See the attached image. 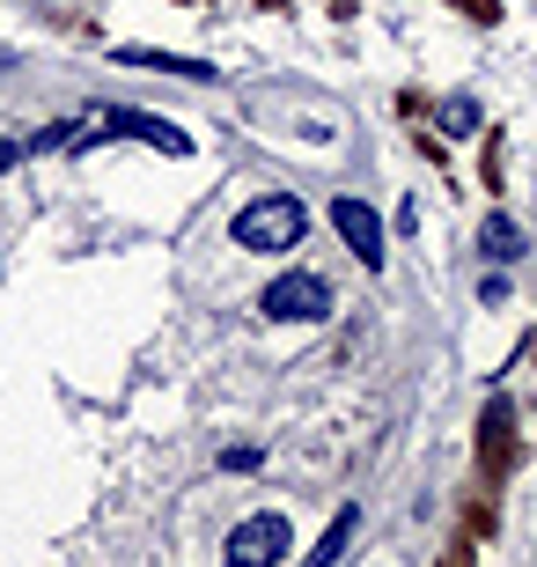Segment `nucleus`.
<instances>
[{
    "label": "nucleus",
    "instance_id": "obj_1",
    "mask_svg": "<svg viewBox=\"0 0 537 567\" xmlns=\"http://www.w3.org/2000/svg\"><path fill=\"white\" fill-rule=\"evenodd\" d=\"M96 141H147L163 155H192V133H177L169 118H147V111H89V118H60L30 141V155H60V147H96Z\"/></svg>",
    "mask_w": 537,
    "mask_h": 567
},
{
    "label": "nucleus",
    "instance_id": "obj_2",
    "mask_svg": "<svg viewBox=\"0 0 537 567\" xmlns=\"http://www.w3.org/2000/svg\"><path fill=\"white\" fill-rule=\"evenodd\" d=\"M302 229H310V207H302L295 192H258V199H250V207L228 221L236 251H258V258L295 251V244H302Z\"/></svg>",
    "mask_w": 537,
    "mask_h": 567
},
{
    "label": "nucleus",
    "instance_id": "obj_3",
    "mask_svg": "<svg viewBox=\"0 0 537 567\" xmlns=\"http://www.w3.org/2000/svg\"><path fill=\"white\" fill-rule=\"evenodd\" d=\"M478 486H508L523 464V427H516V399L508 391H494L486 399V413H478Z\"/></svg>",
    "mask_w": 537,
    "mask_h": 567
},
{
    "label": "nucleus",
    "instance_id": "obj_4",
    "mask_svg": "<svg viewBox=\"0 0 537 567\" xmlns=\"http://www.w3.org/2000/svg\"><path fill=\"white\" fill-rule=\"evenodd\" d=\"M288 546H295V530H288V516H244V524L228 530V567H280L288 560Z\"/></svg>",
    "mask_w": 537,
    "mask_h": 567
},
{
    "label": "nucleus",
    "instance_id": "obj_5",
    "mask_svg": "<svg viewBox=\"0 0 537 567\" xmlns=\"http://www.w3.org/2000/svg\"><path fill=\"white\" fill-rule=\"evenodd\" d=\"M258 310H266L272 324H310V317L331 310V288L317 274H280L266 295H258Z\"/></svg>",
    "mask_w": 537,
    "mask_h": 567
},
{
    "label": "nucleus",
    "instance_id": "obj_6",
    "mask_svg": "<svg viewBox=\"0 0 537 567\" xmlns=\"http://www.w3.org/2000/svg\"><path fill=\"white\" fill-rule=\"evenodd\" d=\"M331 229L347 236V251L361 258V266H383V221H375V207H369V199L339 192V199H331Z\"/></svg>",
    "mask_w": 537,
    "mask_h": 567
},
{
    "label": "nucleus",
    "instance_id": "obj_7",
    "mask_svg": "<svg viewBox=\"0 0 537 567\" xmlns=\"http://www.w3.org/2000/svg\"><path fill=\"white\" fill-rule=\"evenodd\" d=\"M111 60H118V66H155V74H185V82H221V66L185 60V52H155V44H118Z\"/></svg>",
    "mask_w": 537,
    "mask_h": 567
},
{
    "label": "nucleus",
    "instance_id": "obj_8",
    "mask_svg": "<svg viewBox=\"0 0 537 567\" xmlns=\"http://www.w3.org/2000/svg\"><path fill=\"white\" fill-rule=\"evenodd\" d=\"M353 530H361V508H339V516H331V530H324V538H317L310 553H302V567H331V560H347Z\"/></svg>",
    "mask_w": 537,
    "mask_h": 567
},
{
    "label": "nucleus",
    "instance_id": "obj_9",
    "mask_svg": "<svg viewBox=\"0 0 537 567\" xmlns=\"http://www.w3.org/2000/svg\"><path fill=\"white\" fill-rule=\"evenodd\" d=\"M478 244H486V258H523V229H516V214H486V229H478Z\"/></svg>",
    "mask_w": 537,
    "mask_h": 567
},
{
    "label": "nucleus",
    "instance_id": "obj_10",
    "mask_svg": "<svg viewBox=\"0 0 537 567\" xmlns=\"http://www.w3.org/2000/svg\"><path fill=\"white\" fill-rule=\"evenodd\" d=\"M500 530V508L486 502V494H472V502H464V538H494Z\"/></svg>",
    "mask_w": 537,
    "mask_h": 567
},
{
    "label": "nucleus",
    "instance_id": "obj_11",
    "mask_svg": "<svg viewBox=\"0 0 537 567\" xmlns=\"http://www.w3.org/2000/svg\"><path fill=\"white\" fill-rule=\"evenodd\" d=\"M442 133H478V104L472 96H450V104H442Z\"/></svg>",
    "mask_w": 537,
    "mask_h": 567
},
{
    "label": "nucleus",
    "instance_id": "obj_12",
    "mask_svg": "<svg viewBox=\"0 0 537 567\" xmlns=\"http://www.w3.org/2000/svg\"><path fill=\"white\" fill-rule=\"evenodd\" d=\"M500 169H508V155H500V133H486V155H478V177H486V192H500Z\"/></svg>",
    "mask_w": 537,
    "mask_h": 567
},
{
    "label": "nucleus",
    "instance_id": "obj_13",
    "mask_svg": "<svg viewBox=\"0 0 537 567\" xmlns=\"http://www.w3.org/2000/svg\"><path fill=\"white\" fill-rule=\"evenodd\" d=\"M434 567H478V538H450V546H442V560Z\"/></svg>",
    "mask_w": 537,
    "mask_h": 567
},
{
    "label": "nucleus",
    "instance_id": "obj_14",
    "mask_svg": "<svg viewBox=\"0 0 537 567\" xmlns=\"http://www.w3.org/2000/svg\"><path fill=\"white\" fill-rule=\"evenodd\" d=\"M456 8H464L472 22H500V0H456Z\"/></svg>",
    "mask_w": 537,
    "mask_h": 567
},
{
    "label": "nucleus",
    "instance_id": "obj_15",
    "mask_svg": "<svg viewBox=\"0 0 537 567\" xmlns=\"http://www.w3.org/2000/svg\"><path fill=\"white\" fill-rule=\"evenodd\" d=\"M22 155H30V147H22V141H0V177H8V169H16Z\"/></svg>",
    "mask_w": 537,
    "mask_h": 567
},
{
    "label": "nucleus",
    "instance_id": "obj_16",
    "mask_svg": "<svg viewBox=\"0 0 537 567\" xmlns=\"http://www.w3.org/2000/svg\"><path fill=\"white\" fill-rule=\"evenodd\" d=\"M530 354H537V339H530Z\"/></svg>",
    "mask_w": 537,
    "mask_h": 567
}]
</instances>
